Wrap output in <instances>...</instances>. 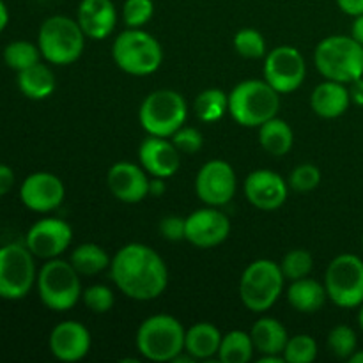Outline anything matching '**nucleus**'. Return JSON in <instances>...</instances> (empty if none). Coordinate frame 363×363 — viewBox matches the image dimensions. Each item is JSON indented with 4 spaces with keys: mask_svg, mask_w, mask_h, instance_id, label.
Returning <instances> with one entry per match:
<instances>
[{
    "mask_svg": "<svg viewBox=\"0 0 363 363\" xmlns=\"http://www.w3.org/2000/svg\"><path fill=\"white\" fill-rule=\"evenodd\" d=\"M69 262L80 273V277H94L103 269L110 268V255L103 247L96 243H84L77 247L71 254Z\"/></svg>",
    "mask_w": 363,
    "mask_h": 363,
    "instance_id": "obj_28",
    "label": "nucleus"
},
{
    "mask_svg": "<svg viewBox=\"0 0 363 363\" xmlns=\"http://www.w3.org/2000/svg\"><path fill=\"white\" fill-rule=\"evenodd\" d=\"M282 354L286 363H312L318 358V342L303 333L291 337Z\"/></svg>",
    "mask_w": 363,
    "mask_h": 363,
    "instance_id": "obj_33",
    "label": "nucleus"
},
{
    "mask_svg": "<svg viewBox=\"0 0 363 363\" xmlns=\"http://www.w3.org/2000/svg\"><path fill=\"white\" fill-rule=\"evenodd\" d=\"M194 106L202 123H216L229 112V94L222 89H206L197 96Z\"/></svg>",
    "mask_w": 363,
    "mask_h": 363,
    "instance_id": "obj_30",
    "label": "nucleus"
},
{
    "mask_svg": "<svg viewBox=\"0 0 363 363\" xmlns=\"http://www.w3.org/2000/svg\"><path fill=\"white\" fill-rule=\"evenodd\" d=\"M234 50L245 59H261L266 57V41L255 28H241L233 39Z\"/></svg>",
    "mask_w": 363,
    "mask_h": 363,
    "instance_id": "obj_32",
    "label": "nucleus"
},
{
    "mask_svg": "<svg viewBox=\"0 0 363 363\" xmlns=\"http://www.w3.org/2000/svg\"><path fill=\"white\" fill-rule=\"evenodd\" d=\"M57 87L55 73L46 64L38 62L23 71H18V89L21 94L34 101L50 98Z\"/></svg>",
    "mask_w": 363,
    "mask_h": 363,
    "instance_id": "obj_24",
    "label": "nucleus"
},
{
    "mask_svg": "<svg viewBox=\"0 0 363 363\" xmlns=\"http://www.w3.org/2000/svg\"><path fill=\"white\" fill-rule=\"evenodd\" d=\"M358 325H360V330L363 332V303L360 305V312H358Z\"/></svg>",
    "mask_w": 363,
    "mask_h": 363,
    "instance_id": "obj_49",
    "label": "nucleus"
},
{
    "mask_svg": "<svg viewBox=\"0 0 363 363\" xmlns=\"http://www.w3.org/2000/svg\"><path fill=\"white\" fill-rule=\"evenodd\" d=\"M186 330L174 315L156 314L145 319L137 330V350L145 360L172 362L184 351Z\"/></svg>",
    "mask_w": 363,
    "mask_h": 363,
    "instance_id": "obj_5",
    "label": "nucleus"
},
{
    "mask_svg": "<svg viewBox=\"0 0 363 363\" xmlns=\"http://www.w3.org/2000/svg\"><path fill=\"white\" fill-rule=\"evenodd\" d=\"M326 298H328V293H326L325 284L308 279V277L293 280L287 289L289 305L294 311L303 312V314H314V312L321 311L326 303Z\"/></svg>",
    "mask_w": 363,
    "mask_h": 363,
    "instance_id": "obj_23",
    "label": "nucleus"
},
{
    "mask_svg": "<svg viewBox=\"0 0 363 363\" xmlns=\"http://www.w3.org/2000/svg\"><path fill=\"white\" fill-rule=\"evenodd\" d=\"M77 21L85 38L106 39L117 23V11L112 0H80Z\"/></svg>",
    "mask_w": 363,
    "mask_h": 363,
    "instance_id": "obj_21",
    "label": "nucleus"
},
{
    "mask_svg": "<svg viewBox=\"0 0 363 363\" xmlns=\"http://www.w3.org/2000/svg\"><path fill=\"white\" fill-rule=\"evenodd\" d=\"M259 363H286V360H284V354H262Z\"/></svg>",
    "mask_w": 363,
    "mask_h": 363,
    "instance_id": "obj_47",
    "label": "nucleus"
},
{
    "mask_svg": "<svg viewBox=\"0 0 363 363\" xmlns=\"http://www.w3.org/2000/svg\"><path fill=\"white\" fill-rule=\"evenodd\" d=\"M314 64L326 80L351 84L363 77V45L353 35H330L315 46Z\"/></svg>",
    "mask_w": 363,
    "mask_h": 363,
    "instance_id": "obj_3",
    "label": "nucleus"
},
{
    "mask_svg": "<svg viewBox=\"0 0 363 363\" xmlns=\"http://www.w3.org/2000/svg\"><path fill=\"white\" fill-rule=\"evenodd\" d=\"M261 147L272 156H286L293 149L294 133L284 119L273 117L259 126Z\"/></svg>",
    "mask_w": 363,
    "mask_h": 363,
    "instance_id": "obj_27",
    "label": "nucleus"
},
{
    "mask_svg": "<svg viewBox=\"0 0 363 363\" xmlns=\"http://www.w3.org/2000/svg\"><path fill=\"white\" fill-rule=\"evenodd\" d=\"M106 184L113 197L126 204H137L149 195V179L144 169L131 162H117L110 167Z\"/></svg>",
    "mask_w": 363,
    "mask_h": 363,
    "instance_id": "obj_19",
    "label": "nucleus"
},
{
    "mask_svg": "<svg viewBox=\"0 0 363 363\" xmlns=\"http://www.w3.org/2000/svg\"><path fill=\"white\" fill-rule=\"evenodd\" d=\"M38 280L34 254L27 245L9 243L0 248V298L21 300Z\"/></svg>",
    "mask_w": 363,
    "mask_h": 363,
    "instance_id": "obj_10",
    "label": "nucleus"
},
{
    "mask_svg": "<svg viewBox=\"0 0 363 363\" xmlns=\"http://www.w3.org/2000/svg\"><path fill=\"white\" fill-rule=\"evenodd\" d=\"M280 268H282L284 277L293 282V280H300L311 275L312 268H314V259H312L311 252H307L305 248H296V250L287 252Z\"/></svg>",
    "mask_w": 363,
    "mask_h": 363,
    "instance_id": "obj_34",
    "label": "nucleus"
},
{
    "mask_svg": "<svg viewBox=\"0 0 363 363\" xmlns=\"http://www.w3.org/2000/svg\"><path fill=\"white\" fill-rule=\"evenodd\" d=\"M279 108L280 94L266 80H243L229 92V113L240 126L259 128Z\"/></svg>",
    "mask_w": 363,
    "mask_h": 363,
    "instance_id": "obj_2",
    "label": "nucleus"
},
{
    "mask_svg": "<svg viewBox=\"0 0 363 363\" xmlns=\"http://www.w3.org/2000/svg\"><path fill=\"white\" fill-rule=\"evenodd\" d=\"M351 35H353L360 45H363V14L354 16L353 25H351Z\"/></svg>",
    "mask_w": 363,
    "mask_h": 363,
    "instance_id": "obj_45",
    "label": "nucleus"
},
{
    "mask_svg": "<svg viewBox=\"0 0 363 363\" xmlns=\"http://www.w3.org/2000/svg\"><path fill=\"white\" fill-rule=\"evenodd\" d=\"M287 190L289 184L282 179V176L266 169L248 174L243 184L245 197L261 211H275L282 208L287 201Z\"/></svg>",
    "mask_w": 363,
    "mask_h": 363,
    "instance_id": "obj_17",
    "label": "nucleus"
},
{
    "mask_svg": "<svg viewBox=\"0 0 363 363\" xmlns=\"http://www.w3.org/2000/svg\"><path fill=\"white\" fill-rule=\"evenodd\" d=\"M7 23H9V9H7L6 2L0 0V32L7 27Z\"/></svg>",
    "mask_w": 363,
    "mask_h": 363,
    "instance_id": "obj_46",
    "label": "nucleus"
},
{
    "mask_svg": "<svg viewBox=\"0 0 363 363\" xmlns=\"http://www.w3.org/2000/svg\"><path fill=\"white\" fill-rule=\"evenodd\" d=\"M73 241V229L60 218H43L28 229L25 245L38 259H55L67 250Z\"/></svg>",
    "mask_w": 363,
    "mask_h": 363,
    "instance_id": "obj_14",
    "label": "nucleus"
},
{
    "mask_svg": "<svg viewBox=\"0 0 363 363\" xmlns=\"http://www.w3.org/2000/svg\"><path fill=\"white\" fill-rule=\"evenodd\" d=\"M38 46L43 59L55 66L77 62L85 48V34L77 20L64 14L46 18L39 27Z\"/></svg>",
    "mask_w": 363,
    "mask_h": 363,
    "instance_id": "obj_4",
    "label": "nucleus"
},
{
    "mask_svg": "<svg viewBox=\"0 0 363 363\" xmlns=\"http://www.w3.org/2000/svg\"><path fill=\"white\" fill-rule=\"evenodd\" d=\"M351 105L350 89L340 82L326 80L315 85L311 94V106L323 119H337L344 116Z\"/></svg>",
    "mask_w": 363,
    "mask_h": 363,
    "instance_id": "obj_22",
    "label": "nucleus"
},
{
    "mask_svg": "<svg viewBox=\"0 0 363 363\" xmlns=\"http://www.w3.org/2000/svg\"><path fill=\"white\" fill-rule=\"evenodd\" d=\"M357 333L351 326L339 325L328 333V350L332 351L333 357L340 358V360H350L351 354L357 351Z\"/></svg>",
    "mask_w": 363,
    "mask_h": 363,
    "instance_id": "obj_35",
    "label": "nucleus"
},
{
    "mask_svg": "<svg viewBox=\"0 0 363 363\" xmlns=\"http://www.w3.org/2000/svg\"><path fill=\"white\" fill-rule=\"evenodd\" d=\"M362 243H363V238H362Z\"/></svg>",
    "mask_w": 363,
    "mask_h": 363,
    "instance_id": "obj_50",
    "label": "nucleus"
},
{
    "mask_svg": "<svg viewBox=\"0 0 363 363\" xmlns=\"http://www.w3.org/2000/svg\"><path fill=\"white\" fill-rule=\"evenodd\" d=\"M113 62L121 71L133 77H147L158 71L163 60L162 45L142 28L121 32L112 46Z\"/></svg>",
    "mask_w": 363,
    "mask_h": 363,
    "instance_id": "obj_6",
    "label": "nucleus"
},
{
    "mask_svg": "<svg viewBox=\"0 0 363 363\" xmlns=\"http://www.w3.org/2000/svg\"><path fill=\"white\" fill-rule=\"evenodd\" d=\"M14 179H16V177H14L13 169H11L9 165L0 163V197H4V195H7L13 190Z\"/></svg>",
    "mask_w": 363,
    "mask_h": 363,
    "instance_id": "obj_41",
    "label": "nucleus"
},
{
    "mask_svg": "<svg viewBox=\"0 0 363 363\" xmlns=\"http://www.w3.org/2000/svg\"><path fill=\"white\" fill-rule=\"evenodd\" d=\"M321 183V170L314 163H301L291 172L289 186L298 194H308Z\"/></svg>",
    "mask_w": 363,
    "mask_h": 363,
    "instance_id": "obj_36",
    "label": "nucleus"
},
{
    "mask_svg": "<svg viewBox=\"0 0 363 363\" xmlns=\"http://www.w3.org/2000/svg\"><path fill=\"white\" fill-rule=\"evenodd\" d=\"M325 287L328 298L340 308L363 303V261L354 254H340L326 268Z\"/></svg>",
    "mask_w": 363,
    "mask_h": 363,
    "instance_id": "obj_11",
    "label": "nucleus"
},
{
    "mask_svg": "<svg viewBox=\"0 0 363 363\" xmlns=\"http://www.w3.org/2000/svg\"><path fill=\"white\" fill-rule=\"evenodd\" d=\"M188 106L183 96L172 89H160L145 96L138 110L140 126L145 133L170 138L184 126Z\"/></svg>",
    "mask_w": 363,
    "mask_h": 363,
    "instance_id": "obj_9",
    "label": "nucleus"
},
{
    "mask_svg": "<svg viewBox=\"0 0 363 363\" xmlns=\"http://www.w3.org/2000/svg\"><path fill=\"white\" fill-rule=\"evenodd\" d=\"M340 11L350 16H358L363 14V0H337Z\"/></svg>",
    "mask_w": 363,
    "mask_h": 363,
    "instance_id": "obj_42",
    "label": "nucleus"
},
{
    "mask_svg": "<svg viewBox=\"0 0 363 363\" xmlns=\"http://www.w3.org/2000/svg\"><path fill=\"white\" fill-rule=\"evenodd\" d=\"M155 14L152 0H126L123 6L124 23L130 28H142Z\"/></svg>",
    "mask_w": 363,
    "mask_h": 363,
    "instance_id": "obj_37",
    "label": "nucleus"
},
{
    "mask_svg": "<svg viewBox=\"0 0 363 363\" xmlns=\"http://www.w3.org/2000/svg\"><path fill=\"white\" fill-rule=\"evenodd\" d=\"M254 350L250 333L243 330H233L222 337L216 357L222 363H248L254 357Z\"/></svg>",
    "mask_w": 363,
    "mask_h": 363,
    "instance_id": "obj_29",
    "label": "nucleus"
},
{
    "mask_svg": "<svg viewBox=\"0 0 363 363\" xmlns=\"http://www.w3.org/2000/svg\"><path fill=\"white\" fill-rule=\"evenodd\" d=\"M138 160L152 177H172L179 170L181 152L167 137L149 135L138 147Z\"/></svg>",
    "mask_w": 363,
    "mask_h": 363,
    "instance_id": "obj_20",
    "label": "nucleus"
},
{
    "mask_svg": "<svg viewBox=\"0 0 363 363\" xmlns=\"http://www.w3.org/2000/svg\"><path fill=\"white\" fill-rule=\"evenodd\" d=\"M282 268L269 259L250 262L240 280V298L250 312L269 311L280 298L284 289Z\"/></svg>",
    "mask_w": 363,
    "mask_h": 363,
    "instance_id": "obj_8",
    "label": "nucleus"
},
{
    "mask_svg": "<svg viewBox=\"0 0 363 363\" xmlns=\"http://www.w3.org/2000/svg\"><path fill=\"white\" fill-rule=\"evenodd\" d=\"M229 216L220 209H197L186 216V238L184 240L197 248H213L222 245L229 238Z\"/></svg>",
    "mask_w": 363,
    "mask_h": 363,
    "instance_id": "obj_15",
    "label": "nucleus"
},
{
    "mask_svg": "<svg viewBox=\"0 0 363 363\" xmlns=\"http://www.w3.org/2000/svg\"><path fill=\"white\" fill-rule=\"evenodd\" d=\"M172 144L176 145L177 151L181 155H195L202 149L204 145V138H202V133L197 130V128L183 126L176 131V133L170 137Z\"/></svg>",
    "mask_w": 363,
    "mask_h": 363,
    "instance_id": "obj_39",
    "label": "nucleus"
},
{
    "mask_svg": "<svg viewBox=\"0 0 363 363\" xmlns=\"http://www.w3.org/2000/svg\"><path fill=\"white\" fill-rule=\"evenodd\" d=\"M250 337L255 351L261 354H282L289 340L282 323L273 318H261L255 321L250 330Z\"/></svg>",
    "mask_w": 363,
    "mask_h": 363,
    "instance_id": "obj_25",
    "label": "nucleus"
},
{
    "mask_svg": "<svg viewBox=\"0 0 363 363\" xmlns=\"http://www.w3.org/2000/svg\"><path fill=\"white\" fill-rule=\"evenodd\" d=\"M351 363H363V350L362 351H354L350 358Z\"/></svg>",
    "mask_w": 363,
    "mask_h": 363,
    "instance_id": "obj_48",
    "label": "nucleus"
},
{
    "mask_svg": "<svg viewBox=\"0 0 363 363\" xmlns=\"http://www.w3.org/2000/svg\"><path fill=\"white\" fill-rule=\"evenodd\" d=\"M350 96H351V103H354V105L358 106H363V77L357 78L354 82H351Z\"/></svg>",
    "mask_w": 363,
    "mask_h": 363,
    "instance_id": "obj_43",
    "label": "nucleus"
},
{
    "mask_svg": "<svg viewBox=\"0 0 363 363\" xmlns=\"http://www.w3.org/2000/svg\"><path fill=\"white\" fill-rule=\"evenodd\" d=\"M167 190V184L163 177H155V179H149V195H155V197H162Z\"/></svg>",
    "mask_w": 363,
    "mask_h": 363,
    "instance_id": "obj_44",
    "label": "nucleus"
},
{
    "mask_svg": "<svg viewBox=\"0 0 363 363\" xmlns=\"http://www.w3.org/2000/svg\"><path fill=\"white\" fill-rule=\"evenodd\" d=\"M66 197L60 177L52 172H34L21 183L20 199L34 213H50L59 208Z\"/></svg>",
    "mask_w": 363,
    "mask_h": 363,
    "instance_id": "obj_16",
    "label": "nucleus"
},
{
    "mask_svg": "<svg viewBox=\"0 0 363 363\" xmlns=\"http://www.w3.org/2000/svg\"><path fill=\"white\" fill-rule=\"evenodd\" d=\"M236 172L225 160H211L204 163L195 177L197 197L206 206H213V208L229 204L236 195Z\"/></svg>",
    "mask_w": 363,
    "mask_h": 363,
    "instance_id": "obj_13",
    "label": "nucleus"
},
{
    "mask_svg": "<svg viewBox=\"0 0 363 363\" xmlns=\"http://www.w3.org/2000/svg\"><path fill=\"white\" fill-rule=\"evenodd\" d=\"M222 337L220 330L211 323H197L186 330L184 351H188L195 360H208L218 354Z\"/></svg>",
    "mask_w": 363,
    "mask_h": 363,
    "instance_id": "obj_26",
    "label": "nucleus"
},
{
    "mask_svg": "<svg viewBox=\"0 0 363 363\" xmlns=\"http://www.w3.org/2000/svg\"><path fill=\"white\" fill-rule=\"evenodd\" d=\"M158 229L167 241H181L186 238V218L177 215L163 216Z\"/></svg>",
    "mask_w": 363,
    "mask_h": 363,
    "instance_id": "obj_40",
    "label": "nucleus"
},
{
    "mask_svg": "<svg viewBox=\"0 0 363 363\" xmlns=\"http://www.w3.org/2000/svg\"><path fill=\"white\" fill-rule=\"evenodd\" d=\"M35 286L43 305L55 312L71 311L84 293L80 273L69 261H62L59 257L48 259L41 266Z\"/></svg>",
    "mask_w": 363,
    "mask_h": 363,
    "instance_id": "obj_7",
    "label": "nucleus"
},
{
    "mask_svg": "<svg viewBox=\"0 0 363 363\" xmlns=\"http://www.w3.org/2000/svg\"><path fill=\"white\" fill-rule=\"evenodd\" d=\"M91 333L78 321H62L52 330L48 339L50 351L60 362L73 363L84 360L91 351Z\"/></svg>",
    "mask_w": 363,
    "mask_h": 363,
    "instance_id": "obj_18",
    "label": "nucleus"
},
{
    "mask_svg": "<svg viewBox=\"0 0 363 363\" xmlns=\"http://www.w3.org/2000/svg\"><path fill=\"white\" fill-rule=\"evenodd\" d=\"M264 80L279 94H289L301 87L307 77V64L303 55L294 46H277L264 57Z\"/></svg>",
    "mask_w": 363,
    "mask_h": 363,
    "instance_id": "obj_12",
    "label": "nucleus"
},
{
    "mask_svg": "<svg viewBox=\"0 0 363 363\" xmlns=\"http://www.w3.org/2000/svg\"><path fill=\"white\" fill-rule=\"evenodd\" d=\"M41 57L39 46L30 41H13L4 48V60L16 73L41 62Z\"/></svg>",
    "mask_w": 363,
    "mask_h": 363,
    "instance_id": "obj_31",
    "label": "nucleus"
},
{
    "mask_svg": "<svg viewBox=\"0 0 363 363\" xmlns=\"http://www.w3.org/2000/svg\"><path fill=\"white\" fill-rule=\"evenodd\" d=\"M82 298H84L85 307L94 314H106L108 311H112L113 301H116L112 289L103 284H94V286L87 287L82 293Z\"/></svg>",
    "mask_w": 363,
    "mask_h": 363,
    "instance_id": "obj_38",
    "label": "nucleus"
},
{
    "mask_svg": "<svg viewBox=\"0 0 363 363\" xmlns=\"http://www.w3.org/2000/svg\"><path fill=\"white\" fill-rule=\"evenodd\" d=\"M110 277L121 293L137 301L156 300L169 286L165 261L142 243H130L117 250L110 262Z\"/></svg>",
    "mask_w": 363,
    "mask_h": 363,
    "instance_id": "obj_1",
    "label": "nucleus"
}]
</instances>
